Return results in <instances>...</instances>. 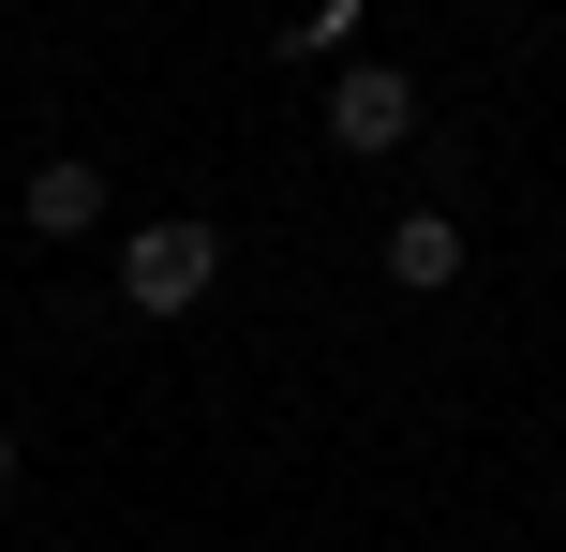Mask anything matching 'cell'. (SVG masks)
<instances>
[{
	"instance_id": "cell-1",
	"label": "cell",
	"mask_w": 566,
	"mask_h": 552,
	"mask_svg": "<svg viewBox=\"0 0 566 552\" xmlns=\"http://www.w3.org/2000/svg\"><path fill=\"white\" fill-rule=\"evenodd\" d=\"M209 284H224V239H209L195 209H165V225L119 239V299H135V314H195Z\"/></svg>"
},
{
	"instance_id": "cell-2",
	"label": "cell",
	"mask_w": 566,
	"mask_h": 552,
	"mask_svg": "<svg viewBox=\"0 0 566 552\" xmlns=\"http://www.w3.org/2000/svg\"><path fill=\"white\" fill-rule=\"evenodd\" d=\"M402 135H418V90H402L388 60H343V90H328V149H343V165H388Z\"/></svg>"
},
{
	"instance_id": "cell-3",
	"label": "cell",
	"mask_w": 566,
	"mask_h": 552,
	"mask_svg": "<svg viewBox=\"0 0 566 552\" xmlns=\"http://www.w3.org/2000/svg\"><path fill=\"white\" fill-rule=\"evenodd\" d=\"M15 225H30V239H90V225H105V165H75V149L30 165V179H15Z\"/></svg>"
},
{
	"instance_id": "cell-4",
	"label": "cell",
	"mask_w": 566,
	"mask_h": 552,
	"mask_svg": "<svg viewBox=\"0 0 566 552\" xmlns=\"http://www.w3.org/2000/svg\"><path fill=\"white\" fill-rule=\"evenodd\" d=\"M388 284H462V225H448V209H402V225H388Z\"/></svg>"
},
{
	"instance_id": "cell-5",
	"label": "cell",
	"mask_w": 566,
	"mask_h": 552,
	"mask_svg": "<svg viewBox=\"0 0 566 552\" xmlns=\"http://www.w3.org/2000/svg\"><path fill=\"white\" fill-rule=\"evenodd\" d=\"M0 493H15V434H0Z\"/></svg>"
}]
</instances>
